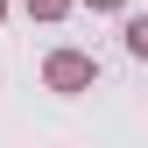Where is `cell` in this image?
Segmentation results:
<instances>
[{
    "label": "cell",
    "mask_w": 148,
    "mask_h": 148,
    "mask_svg": "<svg viewBox=\"0 0 148 148\" xmlns=\"http://www.w3.org/2000/svg\"><path fill=\"white\" fill-rule=\"evenodd\" d=\"M127 57L148 64V14H134V21H127Z\"/></svg>",
    "instance_id": "cell-2"
},
{
    "label": "cell",
    "mask_w": 148,
    "mask_h": 148,
    "mask_svg": "<svg viewBox=\"0 0 148 148\" xmlns=\"http://www.w3.org/2000/svg\"><path fill=\"white\" fill-rule=\"evenodd\" d=\"M0 21H7V0H0Z\"/></svg>",
    "instance_id": "cell-5"
},
{
    "label": "cell",
    "mask_w": 148,
    "mask_h": 148,
    "mask_svg": "<svg viewBox=\"0 0 148 148\" xmlns=\"http://www.w3.org/2000/svg\"><path fill=\"white\" fill-rule=\"evenodd\" d=\"M21 7L35 14V21H64V14H71V0H21Z\"/></svg>",
    "instance_id": "cell-3"
},
{
    "label": "cell",
    "mask_w": 148,
    "mask_h": 148,
    "mask_svg": "<svg viewBox=\"0 0 148 148\" xmlns=\"http://www.w3.org/2000/svg\"><path fill=\"white\" fill-rule=\"evenodd\" d=\"M85 7H92V14H113V7H127V0H85Z\"/></svg>",
    "instance_id": "cell-4"
},
{
    "label": "cell",
    "mask_w": 148,
    "mask_h": 148,
    "mask_svg": "<svg viewBox=\"0 0 148 148\" xmlns=\"http://www.w3.org/2000/svg\"><path fill=\"white\" fill-rule=\"evenodd\" d=\"M42 78H49V92H92V78H99V64H92L85 49H49Z\"/></svg>",
    "instance_id": "cell-1"
}]
</instances>
